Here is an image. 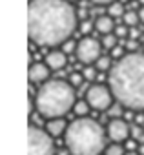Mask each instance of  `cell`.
<instances>
[{"label":"cell","instance_id":"obj_1","mask_svg":"<svg viewBox=\"0 0 144 155\" xmlns=\"http://www.w3.org/2000/svg\"><path fill=\"white\" fill-rule=\"evenodd\" d=\"M79 26V15L67 0H31L28 33L33 44L55 48L71 38Z\"/></svg>","mask_w":144,"mask_h":155},{"label":"cell","instance_id":"obj_2","mask_svg":"<svg viewBox=\"0 0 144 155\" xmlns=\"http://www.w3.org/2000/svg\"><path fill=\"white\" fill-rule=\"evenodd\" d=\"M115 101L126 110L144 111V53H126L108 75Z\"/></svg>","mask_w":144,"mask_h":155},{"label":"cell","instance_id":"obj_3","mask_svg":"<svg viewBox=\"0 0 144 155\" xmlns=\"http://www.w3.org/2000/svg\"><path fill=\"white\" fill-rule=\"evenodd\" d=\"M35 99V110L44 119H60L75 108V88L69 81L51 79L38 86Z\"/></svg>","mask_w":144,"mask_h":155},{"label":"cell","instance_id":"obj_4","mask_svg":"<svg viewBox=\"0 0 144 155\" xmlns=\"http://www.w3.org/2000/svg\"><path fill=\"white\" fill-rule=\"evenodd\" d=\"M64 142L71 155H100L106 150V133L97 120L79 117L67 126Z\"/></svg>","mask_w":144,"mask_h":155},{"label":"cell","instance_id":"obj_5","mask_svg":"<svg viewBox=\"0 0 144 155\" xmlns=\"http://www.w3.org/2000/svg\"><path fill=\"white\" fill-rule=\"evenodd\" d=\"M28 139H29V155H55L53 137L42 128L31 124L28 130Z\"/></svg>","mask_w":144,"mask_h":155},{"label":"cell","instance_id":"obj_6","mask_svg":"<svg viewBox=\"0 0 144 155\" xmlns=\"http://www.w3.org/2000/svg\"><path fill=\"white\" fill-rule=\"evenodd\" d=\"M113 91L110 86H104V84H93L88 88L86 91V101L88 104L93 108V110H99V111H104V110H110L111 104H113Z\"/></svg>","mask_w":144,"mask_h":155},{"label":"cell","instance_id":"obj_7","mask_svg":"<svg viewBox=\"0 0 144 155\" xmlns=\"http://www.w3.org/2000/svg\"><path fill=\"white\" fill-rule=\"evenodd\" d=\"M100 48H102V44H100L97 38H93V37H84V38H80V40L77 42V51H75V55H77L79 62L90 66V64H95V62L100 58Z\"/></svg>","mask_w":144,"mask_h":155},{"label":"cell","instance_id":"obj_8","mask_svg":"<svg viewBox=\"0 0 144 155\" xmlns=\"http://www.w3.org/2000/svg\"><path fill=\"white\" fill-rule=\"evenodd\" d=\"M106 135H108L113 142H124V140H128L129 135H131V126H129L128 120H124L122 117H120V119H110Z\"/></svg>","mask_w":144,"mask_h":155},{"label":"cell","instance_id":"obj_9","mask_svg":"<svg viewBox=\"0 0 144 155\" xmlns=\"http://www.w3.org/2000/svg\"><path fill=\"white\" fill-rule=\"evenodd\" d=\"M49 71L51 68L46 62H33L29 66V81L33 84H44L49 79Z\"/></svg>","mask_w":144,"mask_h":155},{"label":"cell","instance_id":"obj_10","mask_svg":"<svg viewBox=\"0 0 144 155\" xmlns=\"http://www.w3.org/2000/svg\"><path fill=\"white\" fill-rule=\"evenodd\" d=\"M46 64L51 69H62L67 64V53L62 49H53L46 55Z\"/></svg>","mask_w":144,"mask_h":155},{"label":"cell","instance_id":"obj_11","mask_svg":"<svg viewBox=\"0 0 144 155\" xmlns=\"http://www.w3.org/2000/svg\"><path fill=\"white\" fill-rule=\"evenodd\" d=\"M115 22H113V17L110 15H99L95 18V29L100 33V35H110L115 31Z\"/></svg>","mask_w":144,"mask_h":155},{"label":"cell","instance_id":"obj_12","mask_svg":"<svg viewBox=\"0 0 144 155\" xmlns=\"http://www.w3.org/2000/svg\"><path fill=\"white\" fill-rule=\"evenodd\" d=\"M67 126H69V124H66L64 117H60V119H49L47 124H46V131H47L51 137H58V135H66Z\"/></svg>","mask_w":144,"mask_h":155},{"label":"cell","instance_id":"obj_13","mask_svg":"<svg viewBox=\"0 0 144 155\" xmlns=\"http://www.w3.org/2000/svg\"><path fill=\"white\" fill-rule=\"evenodd\" d=\"M126 11H128V9L124 8V2H120V0H115L113 4L108 6V15L113 17V18H122Z\"/></svg>","mask_w":144,"mask_h":155},{"label":"cell","instance_id":"obj_14","mask_svg":"<svg viewBox=\"0 0 144 155\" xmlns=\"http://www.w3.org/2000/svg\"><path fill=\"white\" fill-rule=\"evenodd\" d=\"M122 24H126L128 28H137L140 24V18H139V11L137 9H128L122 17Z\"/></svg>","mask_w":144,"mask_h":155},{"label":"cell","instance_id":"obj_15","mask_svg":"<svg viewBox=\"0 0 144 155\" xmlns=\"http://www.w3.org/2000/svg\"><path fill=\"white\" fill-rule=\"evenodd\" d=\"M113 57H110V55H100V58L95 62V68L99 69V71H110L111 68H113Z\"/></svg>","mask_w":144,"mask_h":155},{"label":"cell","instance_id":"obj_16","mask_svg":"<svg viewBox=\"0 0 144 155\" xmlns=\"http://www.w3.org/2000/svg\"><path fill=\"white\" fill-rule=\"evenodd\" d=\"M100 44H102V48H106V49H110V51H111L113 48H117V46H119V38H117V35H115V33L102 35Z\"/></svg>","mask_w":144,"mask_h":155},{"label":"cell","instance_id":"obj_17","mask_svg":"<svg viewBox=\"0 0 144 155\" xmlns=\"http://www.w3.org/2000/svg\"><path fill=\"white\" fill-rule=\"evenodd\" d=\"M104 155H126V148L120 142H111V144L106 146Z\"/></svg>","mask_w":144,"mask_h":155},{"label":"cell","instance_id":"obj_18","mask_svg":"<svg viewBox=\"0 0 144 155\" xmlns=\"http://www.w3.org/2000/svg\"><path fill=\"white\" fill-rule=\"evenodd\" d=\"M90 108H91V106L88 104V101H79V102L75 104L73 111H75V115H77V117H88Z\"/></svg>","mask_w":144,"mask_h":155},{"label":"cell","instance_id":"obj_19","mask_svg":"<svg viewBox=\"0 0 144 155\" xmlns=\"http://www.w3.org/2000/svg\"><path fill=\"white\" fill-rule=\"evenodd\" d=\"M124 110V106L120 104V102H117V104H111V108L108 110V115H110V119H120L122 117V111Z\"/></svg>","mask_w":144,"mask_h":155},{"label":"cell","instance_id":"obj_20","mask_svg":"<svg viewBox=\"0 0 144 155\" xmlns=\"http://www.w3.org/2000/svg\"><path fill=\"white\" fill-rule=\"evenodd\" d=\"M97 68L95 66H88V68H84V71H82V75H84V81H88V82H93V81H97Z\"/></svg>","mask_w":144,"mask_h":155},{"label":"cell","instance_id":"obj_21","mask_svg":"<svg viewBox=\"0 0 144 155\" xmlns=\"http://www.w3.org/2000/svg\"><path fill=\"white\" fill-rule=\"evenodd\" d=\"M113 33L117 35V38H119V40H122V38H128V37H129V28H128L126 24H117Z\"/></svg>","mask_w":144,"mask_h":155},{"label":"cell","instance_id":"obj_22","mask_svg":"<svg viewBox=\"0 0 144 155\" xmlns=\"http://www.w3.org/2000/svg\"><path fill=\"white\" fill-rule=\"evenodd\" d=\"M67 81H69V84L73 86V88H79V86L84 82V75L79 73V71H73V73L69 75V79H67Z\"/></svg>","mask_w":144,"mask_h":155},{"label":"cell","instance_id":"obj_23","mask_svg":"<svg viewBox=\"0 0 144 155\" xmlns=\"http://www.w3.org/2000/svg\"><path fill=\"white\" fill-rule=\"evenodd\" d=\"M79 29H80V31H82L86 37H90L88 33H90L91 29H95V22H90V20H82V22H80V26H79Z\"/></svg>","mask_w":144,"mask_h":155},{"label":"cell","instance_id":"obj_24","mask_svg":"<svg viewBox=\"0 0 144 155\" xmlns=\"http://www.w3.org/2000/svg\"><path fill=\"white\" fill-rule=\"evenodd\" d=\"M126 53H137L139 51V40H133V38H128L126 42Z\"/></svg>","mask_w":144,"mask_h":155},{"label":"cell","instance_id":"obj_25","mask_svg":"<svg viewBox=\"0 0 144 155\" xmlns=\"http://www.w3.org/2000/svg\"><path fill=\"white\" fill-rule=\"evenodd\" d=\"M124 53H126V48H122V46H117V48L111 49V57L117 58V60H120V58L124 57Z\"/></svg>","mask_w":144,"mask_h":155},{"label":"cell","instance_id":"obj_26","mask_svg":"<svg viewBox=\"0 0 144 155\" xmlns=\"http://www.w3.org/2000/svg\"><path fill=\"white\" fill-rule=\"evenodd\" d=\"M139 37H140V31H139L137 28H129V37H128V38H133V40H139Z\"/></svg>","mask_w":144,"mask_h":155},{"label":"cell","instance_id":"obj_27","mask_svg":"<svg viewBox=\"0 0 144 155\" xmlns=\"http://www.w3.org/2000/svg\"><path fill=\"white\" fill-rule=\"evenodd\" d=\"M91 4H97V6H110V4H113L115 0H90Z\"/></svg>","mask_w":144,"mask_h":155},{"label":"cell","instance_id":"obj_28","mask_svg":"<svg viewBox=\"0 0 144 155\" xmlns=\"http://www.w3.org/2000/svg\"><path fill=\"white\" fill-rule=\"evenodd\" d=\"M137 11H139V18H140V24H144V6H140Z\"/></svg>","mask_w":144,"mask_h":155},{"label":"cell","instance_id":"obj_29","mask_svg":"<svg viewBox=\"0 0 144 155\" xmlns=\"http://www.w3.org/2000/svg\"><path fill=\"white\" fill-rule=\"evenodd\" d=\"M137 151H139V153H140V155H144V142H142V144H140V146H139V150H137Z\"/></svg>","mask_w":144,"mask_h":155},{"label":"cell","instance_id":"obj_30","mask_svg":"<svg viewBox=\"0 0 144 155\" xmlns=\"http://www.w3.org/2000/svg\"><path fill=\"white\" fill-rule=\"evenodd\" d=\"M126 155H140L139 151H126Z\"/></svg>","mask_w":144,"mask_h":155},{"label":"cell","instance_id":"obj_31","mask_svg":"<svg viewBox=\"0 0 144 155\" xmlns=\"http://www.w3.org/2000/svg\"><path fill=\"white\" fill-rule=\"evenodd\" d=\"M67 2H71V4H73V2H77V0H67Z\"/></svg>","mask_w":144,"mask_h":155}]
</instances>
